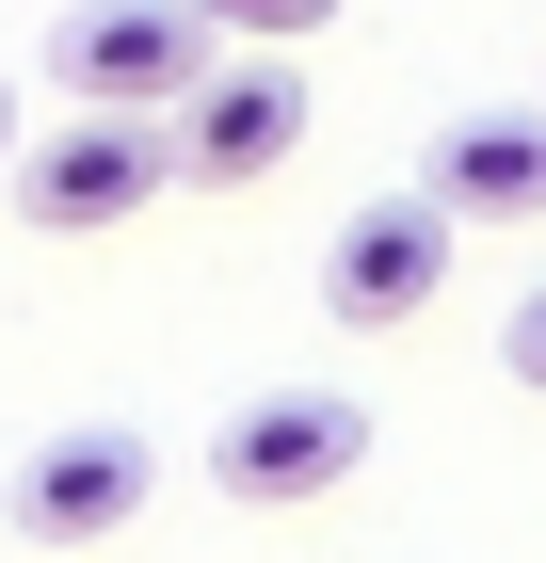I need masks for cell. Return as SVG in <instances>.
I'll use <instances>...</instances> for the list:
<instances>
[{"label":"cell","instance_id":"obj_1","mask_svg":"<svg viewBox=\"0 0 546 563\" xmlns=\"http://www.w3.org/2000/svg\"><path fill=\"white\" fill-rule=\"evenodd\" d=\"M177 194V130L161 113H81L65 97V130L16 145V210L48 225V242H113V225H145Z\"/></svg>","mask_w":546,"mask_h":563},{"label":"cell","instance_id":"obj_2","mask_svg":"<svg viewBox=\"0 0 546 563\" xmlns=\"http://www.w3.org/2000/svg\"><path fill=\"white\" fill-rule=\"evenodd\" d=\"M210 16L193 0H65L48 16V81L81 97V113H177V97L210 81Z\"/></svg>","mask_w":546,"mask_h":563},{"label":"cell","instance_id":"obj_3","mask_svg":"<svg viewBox=\"0 0 546 563\" xmlns=\"http://www.w3.org/2000/svg\"><path fill=\"white\" fill-rule=\"evenodd\" d=\"M354 467H370V402L354 387H257V402H225V434H210V483L257 499V516H305V499H337Z\"/></svg>","mask_w":546,"mask_h":563},{"label":"cell","instance_id":"obj_4","mask_svg":"<svg viewBox=\"0 0 546 563\" xmlns=\"http://www.w3.org/2000/svg\"><path fill=\"white\" fill-rule=\"evenodd\" d=\"M145 483H161V451L129 419H65V434H33V451L0 467V531H16V548H113V531L145 516Z\"/></svg>","mask_w":546,"mask_h":563},{"label":"cell","instance_id":"obj_5","mask_svg":"<svg viewBox=\"0 0 546 563\" xmlns=\"http://www.w3.org/2000/svg\"><path fill=\"white\" fill-rule=\"evenodd\" d=\"M450 242H466V225L434 210V194H370V210H337V225H322V322L402 339V322L450 290Z\"/></svg>","mask_w":546,"mask_h":563},{"label":"cell","instance_id":"obj_6","mask_svg":"<svg viewBox=\"0 0 546 563\" xmlns=\"http://www.w3.org/2000/svg\"><path fill=\"white\" fill-rule=\"evenodd\" d=\"M177 130V177H210V194H257V177L305 145V81L274 65V48H210V81L161 113Z\"/></svg>","mask_w":546,"mask_h":563},{"label":"cell","instance_id":"obj_7","mask_svg":"<svg viewBox=\"0 0 546 563\" xmlns=\"http://www.w3.org/2000/svg\"><path fill=\"white\" fill-rule=\"evenodd\" d=\"M419 194L450 225H546V113H450Z\"/></svg>","mask_w":546,"mask_h":563},{"label":"cell","instance_id":"obj_8","mask_svg":"<svg viewBox=\"0 0 546 563\" xmlns=\"http://www.w3.org/2000/svg\"><path fill=\"white\" fill-rule=\"evenodd\" d=\"M225 48H305V33H337V0H193Z\"/></svg>","mask_w":546,"mask_h":563},{"label":"cell","instance_id":"obj_9","mask_svg":"<svg viewBox=\"0 0 546 563\" xmlns=\"http://www.w3.org/2000/svg\"><path fill=\"white\" fill-rule=\"evenodd\" d=\"M499 371L546 402V290H514V322H499Z\"/></svg>","mask_w":546,"mask_h":563},{"label":"cell","instance_id":"obj_10","mask_svg":"<svg viewBox=\"0 0 546 563\" xmlns=\"http://www.w3.org/2000/svg\"><path fill=\"white\" fill-rule=\"evenodd\" d=\"M0 177H16V81H0Z\"/></svg>","mask_w":546,"mask_h":563}]
</instances>
